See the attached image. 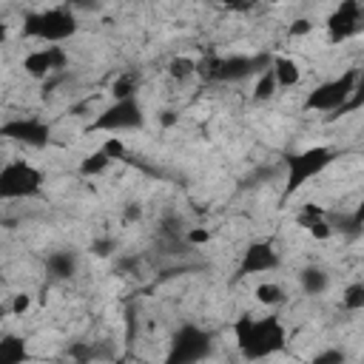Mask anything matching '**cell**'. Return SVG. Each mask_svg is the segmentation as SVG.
I'll return each instance as SVG.
<instances>
[{"instance_id":"cell-27","label":"cell","mask_w":364,"mask_h":364,"mask_svg":"<svg viewBox=\"0 0 364 364\" xmlns=\"http://www.w3.org/2000/svg\"><path fill=\"white\" fill-rule=\"evenodd\" d=\"M310 31H313V20H307V17H296L290 23V28H287L290 37H307Z\"/></svg>"},{"instance_id":"cell-2","label":"cell","mask_w":364,"mask_h":364,"mask_svg":"<svg viewBox=\"0 0 364 364\" xmlns=\"http://www.w3.org/2000/svg\"><path fill=\"white\" fill-rule=\"evenodd\" d=\"M77 28H80V23L68 6H51L43 11L26 14L20 34L26 40H37L43 46H63L65 40H71L77 34Z\"/></svg>"},{"instance_id":"cell-28","label":"cell","mask_w":364,"mask_h":364,"mask_svg":"<svg viewBox=\"0 0 364 364\" xmlns=\"http://www.w3.org/2000/svg\"><path fill=\"white\" fill-rule=\"evenodd\" d=\"M210 239H213V233H210L208 228H191V230H188V242H191V245H208Z\"/></svg>"},{"instance_id":"cell-26","label":"cell","mask_w":364,"mask_h":364,"mask_svg":"<svg viewBox=\"0 0 364 364\" xmlns=\"http://www.w3.org/2000/svg\"><path fill=\"white\" fill-rule=\"evenodd\" d=\"M100 148L105 151V156H108L111 162L125 156V142H122V136H105V142H102Z\"/></svg>"},{"instance_id":"cell-13","label":"cell","mask_w":364,"mask_h":364,"mask_svg":"<svg viewBox=\"0 0 364 364\" xmlns=\"http://www.w3.org/2000/svg\"><path fill=\"white\" fill-rule=\"evenodd\" d=\"M270 71H273L279 88H293V85L301 82V65H299V60H293V57H287V54L273 57V60H270Z\"/></svg>"},{"instance_id":"cell-4","label":"cell","mask_w":364,"mask_h":364,"mask_svg":"<svg viewBox=\"0 0 364 364\" xmlns=\"http://www.w3.org/2000/svg\"><path fill=\"white\" fill-rule=\"evenodd\" d=\"M336 159V151L330 145H310L287 159L284 173V199H290L296 191H301L313 176H318L324 168H330Z\"/></svg>"},{"instance_id":"cell-30","label":"cell","mask_w":364,"mask_h":364,"mask_svg":"<svg viewBox=\"0 0 364 364\" xmlns=\"http://www.w3.org/2000/svg\"><path fill=\"white\" fill-rule=\"evenodd\" d=\"M353 225L358 228V225H364V193H361V199H358V205H355V213H353Z\"/></svg>"},{"instance_id":"cell-9","label":"cell","mask_w":364,"mask_h":364,"mask_svg":"<svg viewBox=\"0 0 364 364\" xmlns=\"http://www.w3.org/2000/svg\"><path fill=\"white\" fill-rule=\"evenodd\" d=\"M65 65H68V51L63 46H40V48H31L23 57V63H20L23 74H28L31 80H46V77H51L54 71H60Z\"/></svg>"},{"instance_id":"cell-17","label":"cell","mask_w":364,"mask_h":364,"mask_svg":"<svg viewBox=\"0 0 364 364\" xmlns=\"http://www.w3.org/2000/svg\"><path fill=\"white\" fill-rule=\"evenodd\" d=\"M46 267H48V273H51L54 279H68V276L77 270V259H74V253H68V250H57V253H51V256L46 259Z\"/></svg>"},{"instance_id":"cell-11","label":"cell","mask_w":364,"mask_h":364,"mask_svg":"<svg viewBox=\"0 0 364 364\" xmlns=\"http://www.w3.org/2000/svg\"><path fill=\"white\" fill-rule=\"evenodd\" d=\"M364 9L358 6V3H353V0H347V3H341V6H336L333 9V14L327 17V37H330V43H344V40H350V37H355L361 28H364Z\"/></svg>"},{"instance_id":"cell-20","label":"cell","mask_w":364,"mask_h":364,"mask_svg":"<svg viewBox=\"0 0 364 364\" xmlns=\"http://www.w3.org/2000/svg\"><path fill=\"white\" fill-rule=\"evenodd\" d=\"M276 91H279V82H276V77H273V71H270V63H267V68L256 77L253 100H256V102H267V100H273Z\"/></svg>"},{"instance_id":"cell-14","label":"cell","mask_w":364,"mask_h":364,"mask_svg":"<svg viewBox=\"0 0 364 364\" xmlns=\"http://www.w3.org/2000/svg\"><path fill=\"white\" fill-rule=\"evenodd\" d=\"M31 355H28V344L23 336H14V333H6L0 338V364H26Z\"/></svg>"},{"instance_id":"cell-3","label":"cell","mask_w":364,"mask_h":364,"mask_svg":"<svg viewBox=\"0 0 364 364\" xmlns=\"http://www.w3.org/2000/svg\"><path fill=\"white\" fill-rule=\"evenodd\" d=\"M355 82H358V71L350 68L344 71L341 77H333V80H324L318 82L313 91H307L301 108L304 111H313V114H333V111H347L350 100H353V91H355Z\"/></svg>"},{"instance_id":"cell-7","label":"cell","mask_w":364,"mask_h":364,"mask_svg":"<svg viewBox=\"0 0 364 364\" xmlns=\"http://www.w3.org/2000/svg\"><path fill=\"white\" fill-rule=\"evenodd\" d=\"M142 125V108L136 100H119L111 102L108 108H102L97 114V119L88 125V131H105L108 136H114L117 131H131Z\"/></svg>"},{"instance_id":"cell-23","label":"cell","mask_w":364,"mask_h":364,"mask_svg":"<svg viewBox=\"0 0 364 364\" xmlns=\"http://www.w3.org/2000/svg\"><path fill=\"white\" fill-rule=\"evenodd\" d=\"M31 304H34V296L26 293V290H20V293H14L11 301H9V316H26V313L31 310Z\"/></svg>"},{"instance_id":"cell-15","label":"cell","mask_w":364,"mask_h":364,"mask_svg":"<svg viewBox=\"0 0 364 364\" xmlns=\"http://www.w3.org/2000/svg\"><path fill=\"white\" fill-rule=\"evenodd\" d=\"M253 299H256L262 307L276 310V307H282V304L287 301V290H284V284H279V282H259L256 290H253Z\"/></svg>"},{"instance_id":"cell-1","label":"cell","mask_w":364,"mask_h":364,"mask_svg":"<svg viewBox=\"0 0 364 364\" xmlns=\"http://www.w3.org/2000/svg\"><path fill=\"white\" fill-rule=\"evenodd\" d=\"M233 344L245 361H264L287 347V330L273 313H239L233 318Z\"/></svg>"},{"instance_id":"cell-10","label":"cell","mask_w":364,"mask_h":364,"mask_svg":"<svg viewBox=\"0 0 364 364\" xmlns=\"http://www.w3.org/2000/svg\"><path fill=\"white\" fill-rule=\"evenodd\" d=\"M279 264H282L279 250H276L270 242L259 239V242H250V245L242 250L236 276L245 279V276H256V273H270V270H279Z\"/></svg>"},{"instance_id":"cell-21","label":"cell","mask_w":364,"mask_h":364,"mask_svg":"<svg viewBox=\"0 0 364 364\" xmlns=\"http://www.w3.org/2000/svg\"><path fill=\"white\" fill-rule=\"evenodd\" d=\"M108 165H111V159L105 156L102 148H97V151H91L88 156H82V162H80V173H82V176H100V173L108 171Z\"/></svg>"},{"instance_id":"cell-8","label":"cell","mask_w":364,"mask_h":364,"mask_svg":"<svg viewBox=\"0 0 364 364\" xmlns=\"http://www.w3.org/2000/svg\"><path fill=\"white\" fill-rule=\"evenodd\" d=\"M250 57H205L199 60V77L216 80V82H239L253 74Z\"/></svg>"},{"instance_id":"cell-19","label":"cell","mask_w":364,"mask_h":364,"mask_svg":"<svg viewBox=\"0 0 364 364\" xmlns=\"http://www.w3.org/2000/svg\"><path fill=\"white\" fill-rule=\"evenodd\" d=\"M338 304H341V310H347V313L364 310V282H350V284L341 290Z\"/></svg>"},{"instance_id":"cell-5","label":"cell","mask_w":364,"mask_h":364,"mask_svg":"<svg viewBox=\"0 0 364 364\" xmlns=\"http://www.w3.org/2000/svg\"><path fill=\"white\" fill-rule=\"evenodd\" d=\"M43 191V171L26 159H9L0 168V199H31Z\"/></svg>"},{"instance_id":"cell-29","label":"cell","mask_w":364,"mask_h":364,"mask_svg":"<svg viewBox=\"0 0 364 364\" xmlns=\"http://www.w3.org/2000/svg\"><path fill=\"white\" fill-rule=\"evenodd\" d=\"M361 105H364V71H358V82H355V91H353V100H350L347 111L361 108Z\"/></svg>"},{"instance_id":"cell-31","label":"cell","mask_w":364,"mask_h":364,"mask_svg":"<svg viewBox=\"0 0 364 364\" xmlns=\"http://www.w3.org/2000/svg\"><path fill=\"white\" fill-rule=\"evenodd\" d=\"M361 361H364V350H361Z\"/></svg>"},{"instance_id":"cell-24","label":"cell","mask_w":364,"mask_h":364,"mask_svg":"<svg viewBox=\"0 0 364 364\" xmlns=\"http://www.w3.org/2000/svg\"><path fill=\"white\" fill-rule=\"evenodd\" d=\"M347 361V355H344V350H338V347H324V350H318L313 358H310V364H344Z\"/></svg>"},{"instance_id":"cell-18","label":"cell","mask_w":364,"mask_h":364,"mask_svg":"<svg viewBox=\"0 0 364 364\" xmlns=\"http://www.w3.org/2000/svg\"><path fill=\"white\" fill-rule=\"evenodd\" d=\"M199 74V60H193V57H188V54H176V57H171V63H168V77L171 80H191V77H196Z\"/></svg>"},{"instance_id":"cell-25","label":"cell","mask_w":364,"mask_h":364,"mask_svg":"<svg viewBox=\"0 0 364 364\" xmlns=\"http://www.w3.org/2000/svg\"><path fill=\"white\" fill-rule=\"evenodd\" d=\"M307 236H313V239H318V242H327L330 236H333V228H330V222H327V216L324 219H316V222H310V225H304L301 228Z\"/></svg>"},{"instance_id":"cell-22","label":"cell","mask_w":364,"mask_h":364,"mask_svg":"<svg viewBox=\"0 0 364 364\" xmlns=\"http://www.w3.org/2000/svg\"><path fill=\"white\" fill-rule=\"evenodd\" d=\"M111 97H114V102H119V100H136V77L134 74H119L111 82Z\"/></svg>"},{"instance_id":"cell-6","label":"cell","mask_w":364,"mask_h":364,"mask_svg":"<svg viewBox=\"0 0 364 364\" xmlns=\"http://www.w3.org/2000/svg\"><path fill=\"white\" fill-rule=\"evenodd\" d=\"M208 350H210V336L199 330L196 324H185L171 338L165 364H196L208 355Z\"/></svg>"},{"instance_id":"cell-12","label":"cell","mask_w":364,"mask_h":364,"mask_svg":"<svg viewBox=\"0 0 364 364\" xmlns=\"http://www.w3.org/2000/svg\"><path fill=\"white\" fill-rule=\"evenodd\" d=\"M3 136H11V139H20L23 145H31V148H40L51 139V128L43 122V119H34V117H26V119H11L3 125Z\"/></svg>"},{"instance_id":"cell-16","label":"cell","mask_w":364,"mask_h":364,"mask_svg":"<svg viewBox=\"0 0 364 364\" xmlns=\"http://www.w3.org/2000/svg\"><path fill=\"white\" fill-rule=\"evenodd\" d=\"M299 284H301V290L304 293H310V296H321V293H327V287H330V273L324 270V267H304L301 273H299Z\"/></svg>"}]
</instances>
